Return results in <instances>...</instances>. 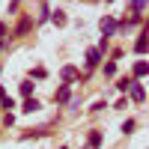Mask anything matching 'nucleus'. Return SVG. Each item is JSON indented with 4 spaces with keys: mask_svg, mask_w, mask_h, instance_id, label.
Returning <instances> with one entry per match:
<instances>
[{
    "mask_svg": "<svg viewBox=\"0 0 149 149\" xmlns=\"http://www.w3.org/2000/svg\"><path fill=\"white\" fill-rule=\"evenodd\" d=\"M102 63H104V54L98 51L95 45H93V48H86V51H84V69H86V74H84L81 81H86V78H90V74H93L98 66H102Z\"/></svg>",
    "mask_w": 149,
    "mask_h": 149,
    "instance_id": "1",
    "label": "nucleus"
},
{
    "mask_svg": "<svg viewBox=\"0 0 149 149\" xmlns=\"http://www.w3.org/2000/svg\"><path fill=\"white\" fill-rule=\"evenodd\" d=\"M33 27H36V24H33V15H30V12H24V15L15 21V27H12V39H24V36H30Z\"/></svg>",
    "mask_w": 149,
    "mask_h": 149,
    "instance_id": "2",
    "label": "nucleus"
},
{
    "mask_svg": "<svg viewBox=\"0 0 149 149\" xmlns=\"http://www.w3.org/2000/svg\"><path fill=\"white\" fill-rule=\"evenodd\" d=\"M98 30H102V39H113V36H119V30H116V18L113 15H102L98 18Z\"/></svg>",
    "mask_w": 149,
    "mask_h": 149,
    "instance_id": "3",
    "label": "nucleus"
},
{
    "mask_svg": "<svg viewBox=\"0 0 149 149\" xmlns=\"http://www.w3.org/2000/svg\"><path fill=\"white\" fill-rule=\"evenodd\" d=\"M125 98H128V102H134V104H143V102H146V86H143V81H134V84L128 86Z\"/></svg>",
    "mask_w": 149,
    "mask_h": 149,
    "instance_id": "4",
    "label": "nucleus"
},
{
    "mask_svg": "<svg viewBox=\"0 0 149 149\" xmlns=\"http://www.w3.org/2000/svg\"><path fill=\"white\" fill-rule=\"evenodd\" d=\"M60 81H63L66 86L78 84V81H81V69H78V66H72V63H66L63 69H60Z\"/></svg>",
    "mask_w": 149,
    "mask_h": 149,
    "instance_id": "5",
    "label": "nucleus"
},
{
    "mask_svg": "<svg viewBox=\"0 0 149 149\" xmlns=\"http://www.w3.org/2000/svg\"><path fill=\"white\" fill-rule=\"evenodd\" d=\"M102 146H104V131L102 128L86 131V149H102Z\"/></svg>",
    "mask_w": 149,
    "mask_h": 149,
    "instance_id": "6",
    "label": "nucleus"
},
{
    "mask_svg": "<svg viewBox=\"0 0 149 149\" xmlns=\"http://www.w3.org/2000/svg\"><path fill=\"white\" fill-rule=\"evenodd\" d=\"M146 48H149V33H146V27H140L137 39H134V54L143 57V54H146Z\"/></svg>",
    "mask_w": 149,
    "mask_h": 149,
    "instance_id": "7",
    "label": "nucleus"
},
{
    "mask_svg": "<svg viewBox=\"0 0 149 149\" xmlns=\"http://www.w3.org/2000/svg\"><path fill=\"white\" fill-rule=\"evenodd\" d=\"M72 95H74V93H72V86L60 84V86H57V93H54V102H57V104H69V102H72Z\"/></svg>",
    "mask_w": 149,
    "mask_h": 149,
    "instance_id": "8",
    "label": "nucleus"
},
{
    "mask_svg": "<svg viewBox=\"0 0 149 149\" xmlns=\"http://www.w3.org/2000/svg\"><path fill=\"white\" fill-rule=\"evenodd\" d=\"M48 21H51V6H48L45 0H39V12H36L33 24H48Z\"/></svg>",
    "mask_w": 149,
    "mask_h": 149,
    "instance_id": "9",
    "label": "nucleus"
},
{
    "mask_svg": "<svg viewBox=\"0 0 149 149\" xmlns=\"http://www.w3.org/2000/svg\"><path fill=\"white\" fill-rule=\"evenodd\" d=\"M146 74H149V63H146V60H137V63L131 66V78L134 81H143Z\"/></svg>",
    "mask_w": 149,
    "mask_h": 149,
    "instance_id": "10",
    "label": "nucleus"
},
{
    "mask_svg": "<svg viewBox=\"0 0 149 149\" xmlns=\"http://www.w3.org/2000/svg\"><path fill=\"white\" fill-rule=\"evenodd\" d=\"M21 110H24V113H36V110H42V102H39L36 95H30V98H24V102H21Z\"/></svg>",
    "mask_w": 149,
    "mask_h": 149,
    "instance_id": "11",
    "label": "nucleus"
},
{
    "mask_svg": "<svg viewBox=\"0 0 149 149\" xmlns=\"http://www.w3.org/2000/svg\"><path fill=\"white\" fill-rule=\"evenodd\" d=\"M51 24H54V27H66V24H69V15H66L63 9H51Z\"/></svg>",
    "mask_w": 149,
    "mask_h": 149,
    "instance_id": "12",
    "label": "nucleus"
},
{
    "mask_svg": "<svg viewBox=\"0 0 149 149\" xmlns=\"http://www.w3.org/2000/svg\"><path fill=\"white\" fill-rule=\"evenodd\" d=\"M128 12L131 15H146V0H128Z\"/></svg>",
    "mask_w": 149,
    "mask_h": 149,
    "instance_id": "13",
    "label": "nucleus"
},
{
    "mask_svg": "<svg viewBox=\"0 0 149 149\" xmlns=\"http://www.w3.org/2000/svg\"><path fill=\"white\" fill-rule=\"evenodd\" d=\"M48 128H27V131H21V140H36V137H45Z\"/></svg>",
    "mask_w": 149,
    "mask_h": 149,
    "instance_id": "14",
    "label": "nucleus"
},
{
    "mask_svg": "<svg viewBox=\"0 0 149 149\" xmlns=\"http://www.w3.org/2000/svg\"><path fill=\"white\" fill-rule=\"evenodd\" d=\"M33 90H36V84H33V81H21V84H18V95H21V98H30Z\"/></svg>",
    "mask_w": 149,
    "mask_h": 149,
    "instance_id": "15",
    "label": "nucleus"
},
{
    "mask_svg": "<svg viewBox=\"0 0 149 149\" xmlns=\"http://www.w3.org/2000/svg\"><path fill=\"white\" fill-rule=\"evenodd\" d=\"M98 69H102V74H104V78H116V63H113V60H104V63L98 66Z\"/></svg>",
    "mask_w": 149,
    "mask_h": 149,
    "instance_id": "16",
    "label": "nucleus"
},
{
    "mask_svg": "<svg viewBox=\"0 0 149 149\" xmlns=\"http://www.w3.org/2000/svg\"><path fill=\"white\" fill-rule=\"evenodd\" d=\"M134 128H137V119H131V116H128L125 122H122V128H119V131H122V134L128 137V134H134Z\"/></svg>",
    "mask_w": 149,
    "mask_h": 149,
    "instance_id": "17",
    "label": "nucleus"
},
{
    "mask_svg": "<svg viewBox=\"0 0 149 149\" xmlns=\"http://www.w3.org/2000/svg\"><path fill=\"white\" fill-rule=\"evenodd\" d=\"M45 78H48V69H45V66H36V69L30 72V81H45Z\"/></svg>",
    "mask_w": 149,
    "mask_h": 149,
    "instance_id": "18",
    "label": "nucleus"
},
{
    "mask_svg": "<svg viewBox=\"0 0 149 149\" xmlns=\"http://www.w3.org/2000/svg\"><path fill=\"white\" fill-rule=\"evenodd\" d=\"M131 84H134V78H128V74H125V78H119V81H116V90H119L122 95H125V93H128V86H131Z\"/></svg>",
    "mask_w": 149,
    "mask_h": 149,
    "instance_id": "19",
    "label": "nucleus"
},
{
    "mask_svg": "<svg viewBox=\"0 0 149 149\" xmlns=\"http://www.w3.org/2000/svg\"><path fill=\"white\" fill-rule=\"evenodd\" d=\"M0 107H3V113H12V107H15V98H3V102H0Z\"/></svg>",
    "mask_w": 149,
    "mask_h": 149,
    "instance_id": "20",
    "label": "nucleus"
},
{
    "mask_svg": "<svg viewBox=\"0 0 149 149\" xmlns=\"http://www.w3.org/2000/svg\"><path fill=\"white\" fill-rule=\"evenodd\" d=\"M95 48H98V51H102L104 57L110 54V42H107V39H98V45H95Z\"/></svg>",
    "mask_w": 149,
    "mask_h": 149,
    "instance_id": "21",
    "label": "nucleus"
},
{
    "mask_svg": "<svg viewBox=\"0 0 149 149\" xmlns=\"http://www.w3.org/2000/svg\"><path fill=\"white\" fill-rule=\"evenodd\" d=\"M104 107H107V102H102V98H98V102H93V107H90V110H93V113H102Z\"/></svg>",
    "mask_w": 149,
    "mask_h": 149,
    "instance_id": "22",
    "label": "nucleus"
},
{
    "mask_svg": "<svg viewBox=\"0 0 149 149\" xmlns=\"http://www.w3.org/2000/svg\"><path fill=\"white\" fill-rule=\"evenodd\" d=\"M15 125V113H3V128H12Z\"/></svg>",
    "mask_w": 149,
    "mask_h": 149,
    "instance_id": "23",
    "label": "nucleus"
},
{
    "mask_svg": "<svg viewBox=\"0 0 149 149\" xmlns=\"http://www.w3.org/2000/svg\"><path fill=\"white\" fill-rule=\"evenodd\" d=\"M6 33H9V27H6V21H0V39H6Z\"/></svg>",
    "mask_w": 149,
    "mask_h": 149,
    "instance_id": "24",
    "label": "nucleus"
},
{
    "mask_svg": "<svg viewBox=\"0 0 149 149\" xmlns=\"http://www.w3.org/2000/svg\"><path fill=\"white\" fill-rule=\"evenodd\" d=\"M18 6H21V0H9V12H18Z\"/></svg>",
    "mask_w": 149,
    "mask_h": 149,
    "instance_id": "25",
    "label": "nucleus"
},
{
    "mask_svg": "<svg viewBox=\"0 0 149 149\" xmlns=\"http://www.w3.org/2000/svg\"><path fill=\"white\" fill-rule=\"evenodd\" d=\"M6 48H9V42H6V39H0V54H3Z\"/></svg>",
    "mask_w": 149,
    "mask_h": 149,
    "instance_id": "26",
    "label": "nucleus"
},
{
    "mask_svg": "<svg viewBox=\"0 0 149 149\" xmlns=\"http://www.w3.org/2000/svg\"><path fill=\"white\" fill-rule=\"evenodd\" d=\"M3 98H6V86L0 84V102H3Z\"/></svg>",
    "mask_w": 149,
    "mask_h": 149,
    "instance_id": "27",
    "label": "nucleus"
},
{
    "mask_svg": "<svg viewBox=\"0 0 149 149\" xmlns=\"http://www.w3.org/2000/svg\"><path fill=\"white\" fill-rule=\"evenodd\" d=\"M57 149H69V146H57Z\"/></svg>",
    "mask_w": 149,
    "mask_h": 149,
    "instance_id": "28",
    "label": "nucleus"
},
{
    "mask_svg": "<svg viewBox=\"0 0 149 149\" xmlns=\"http://www.w3.org/2000/svg\"><path fill=\"white\" fill-rule=\"evenodd\" d=\"M104 3H113V0H104Z\"/></svg>",
    "mask_w": 149,
    "mask_h": 149,
    "instance_id": "29",
    "label": "nucleus"
},
{
    "mask_svg": "<svg viewBox=\"0 0 149 149\" xmlns=\"http://www.w3.org/2000/svg\"><path fill=\"white\" fill-rule=\"evenodd\" d=\"M0 72H3V63H0Z\"/></svg>",
    "mask_w": 149,
    "mask_h": 149,
    "instance_id": "30",
    "label": "nucleus"
},
{
    "mask_svg": "<svg viewBox=\"0 0 149 149\" xmlns=\"http://www.w3.org/2000/svg\"><path fill=\"white\" fill-rule=\"evenodd\" d=\"M81 149H86V146H81Z\"/></svg>",
    "mask_w": 149,
    "mask_h": 149,
    "instance_id": "31",
    "label": "nucleus"
}]
</instances>
